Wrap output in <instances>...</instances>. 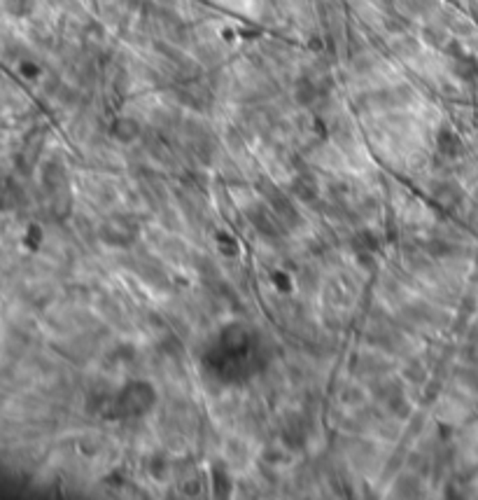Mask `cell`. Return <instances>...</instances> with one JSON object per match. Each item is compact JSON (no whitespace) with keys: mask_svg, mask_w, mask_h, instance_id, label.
I'll list each match as a JSON object with an SVG mask.
<instances>
[{"mask_svg":"<svg viewBox=\"0 0 478 500\" xmlns=\"http://www.w3.org/2000/svg\"><path fill=\"white\" fill-rule=\"evenodd\" d=\"M138 132L140 129L133 119H117L115 127H112V134H115L119 140H133L135 136H138Z\"/></svg>","mask_w":478,"mask_h":500,"instance_id":"obj_1","label":"cell"},{"mask_svg":"<svg viewBox=\"0 0 478 500\" xmlns=\"http://www.w3.org/2000/svg\"><path fill=\"white\" fill-rule=\"evenodd\" d=\"M33 8V0H5V10L12 16H26Z\"/></svg>","mask_w":478,"mask_h":500,"instance_id":"obj_2","label":"cell"}]
</instances>
